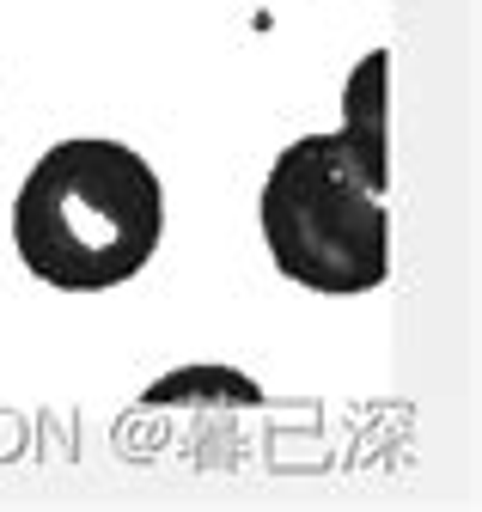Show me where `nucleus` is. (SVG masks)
Masks as SVG:
<instances>
[{"instance_id": "obj_1", "label": "nucleus", "mask_w": 482, "mask_h": 512, "mask_svg": "<svg viewBox=\"0 0 482 512\" xmlns=\"http://www.w3.org/2000/svg\"><path fill=\"white\" fill-rule=\"evenodd\" d=\"M165 232V189L159 171L123 141H55L13 202V244L19 263L62 287V293H104L147 269Z\"/></svg>"}, {"instance_id": "obj_2", "label": "nucleus", "mask_w": 482, "mask_h": 512, "mask_svg": "<svg viewBox=\"0 0 482 512\" xmlns=\"http://www.w3.org/2000/svg\"><path fill=\"white\" fill-rule=\"evenodd\" d=\"M257 220L275 269L312 293H373L391 275L385 189L360 171L342 135H306L281 147Z\"/></svg>"}, {"instance_id": "obj_3", "label": "nucleus", "mask_w": 482, "mask_h": 512, "mask_svg": "<svg viewBox=\"0 0 482 512\" xmlns=\"http://www.w3.org/2000/svg\"><path fill=\"white\" fill-rule=\"evenodd\" d=\"M348 153L360 159L379 189H391V49H367L354 61V74L342 86V128Z\"/></svg>"}, {"instance_id": "obj_4", "label": "nucleus", "mask_w": 482, "mask_h": 512, "mask_svg": "<svg viewBox=\"0 0 482 512\" xmlns=\"http://www.w3.org/2000/svg\"><path fill=\"white\" fill-rule=\"evenodd\" d=\"M141 403L147 409H177V403H232V409H251V403H263V391H257V378L232 372V366H177V372H165V378L147 384Z\"/></svg>"}]
</instances>
